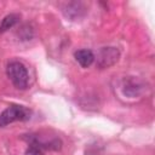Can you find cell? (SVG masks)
Returning a JSON list of instances; mask_svg holds the SVG:
<instances>
[{"label": "cell", "mask_w": 155, "mask_h": 155, "mask_svg": "<svg viewBox=\"0 0 155 155\" xmlns=\"http://www.w3.org/2000/svg\"><path fill=\"white\" fill-rule=\"evenodd\" d=\"M25 155H44V154H42V150L39 149L38 147L29 145V148L25 150Z\"/></svg>", "instance_id": "obj_9"}, {"label": "cell", "mask_w": 155, "mask_h": 155, "mask_svg": "<svg viewBox=\"0 0 155 155\" xmlns=\"http://www.w3.org/2000/svg\"><path fill=\"white\" fill-rule=\"evenodd\" d=\"M19 21V15L17 13H10L7 16H5L0 23V34L7 31L10 28H12L13 25H16Z\"/></svg>", "instance_id": "obj_8"}, {"label": "cell", "mask_w": 155, "mask_h": 155, "mask_svg": "<svg viewBox=\"0 0 155 155\" xmlns=\"http://www.w3.org/2000/svg\"><path fill=\"white\" fill-rule=\"evenodd\" d=\"M74 57L76 59V62L82 67V68H88L96 59L93 52L91 50H87V48H81V50H78L75 51L74 53Z\"/></svg>", "instance_id": "obj_7"}, {"label": "cell", "mask_w": 155, "mask_h": 155, "mask_svg": "<svg viewBox=\"0 0 155 155\" xmlns=\"http://www.w3.org/2000/svg\"><path fill=\"white\" fill-rule=\"evenodd\" d=\"M121 88H122V93L125 96L133 98V97H138L143 92L144 84L134 76H128V78L124 79Z\"/></svg>", "instance_id": "obj_5"}, {"label": "cell", "mask_w": 155, "mask_h": 155, "mask_svg": "<svg viewBox=\"0 0 155 155\" xmlns=\"http://www.w3.org/2000/svg\"><path fill=\"white\" fill-rule=\"evenodd\" d=\"M62 12H63L64 16H65L67 18H69L70 21H75V19L81 18V17L85 15L86 8H85V6H84L82 2L73 1V2H67V4L63 6Z\"/></svg>", "instance_id": "obj_6"}, {"label": "cell", "mask_w": 155, "mask_h": 155, "mask_svg": "<svg viewBox=\"0 0 155 155\" xmlns=\"http://www.w3.org/2000/svg\"><path fill=\"white\" fill-rule=\"evenodd\" d=\"M31 110L18 104H12L7 107L0 114V127H4L15 121H27L30 119Z\"/></svg>", "instance_id": "obj_2"}, {"label": "cell", "mask_w": 155, "mask_h": 155, "mask_svg": "<svg viewBox=\"0 0 155 155\" xmlns=\"http://www.w3.org/2000/svg\"><path fill=\"white\" fill-rule=\"evenodd\" d=\"M28 140H30L31 145L38 147L39 149H47V150H59L62 148V140L58 137H46L41 134H30Z\"/></svg>", "instance_id": "obj_4"}, {"label": "cell", "mask_w": 155, "mask_h": 155, "mask_svg": "<svg viewBox=\"0 0 155 155\" xmlns=\"http://www.w3.org/2000/svg\"><path fill=\"white\" fill-rule=\"evenodd\" d=\"M119 58H120V52L116 47H111V46L102 47L97 54V65L101 69L109 68L114 65L119 61Z\"/></svg>", "instance_id": "obj_3"}, {"label": "cell", "mask_w": 155, "mask_h": 155, "mask_svg": "<svg viewBox=\"0 0 155 155\" xmlns=\"http://www.w3.org/2000/svg\"><path fill=\"white\" fill-rule=\"evenodd\" d=\"M6 74L13 86L18 90H25L29 85V74L25 65L19 61H11L6 67Z\"/></svg>", "instance_id": "obj_1"}]
</instances>
